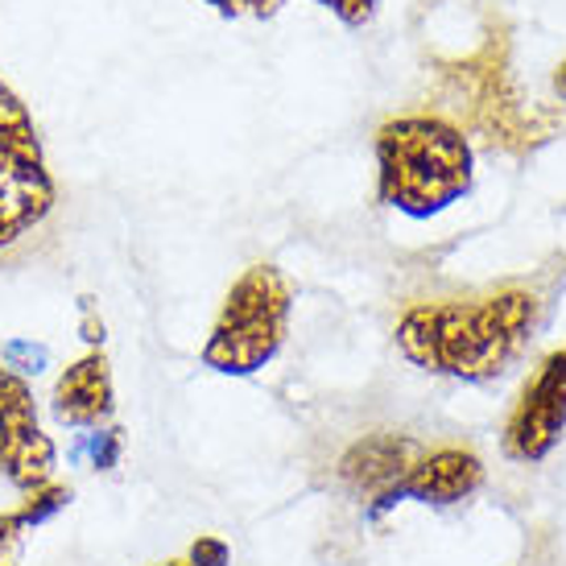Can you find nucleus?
<instances>
[{
	"mask_svg": "<svg viewBox=\"0 0 566 566\" xmlns=\"http://www.w3.org/2000/svg\"><path fill=\"white\" fill-rule=\"evenodd\" d=\"M83 331H87V339H92V344H99V339H104V323H95L92 315L83 318Z\"/></svg>",
	"mask_w": 566,
	"mask_h": 566,
	"instance_id": "nucleus-19",
	"label": "nucleus"
},
{
	"mask_svg": "<svg viewBox=\"0 0 566 566\" xmlns=\"http://www.w3.org/2000/svg\"><path fill=\"white\" fill-rule=\"evenodd\" d=\"M66 504H71V488L42 484V488H33V492H25V504L17 509V521L30 530V525H42V521H50L54 513H63Z\"/></svg>",
	"mask_w": 566,
	"mask_h": 566,
	"instance_id": "nucleus-11",
	"label": "nucleus"
},
{
	"mask_svg": "<svg viewBox=\"0 0 566 566\" xmlns=\"http://www.w3.org/2000/svg\"><path fill=\"white\" fill-rule=\"evenodd\" d=\"M418 459L422 447L409 434H368L339 459V480L360 496H389Z\"/></svg>",
	"mask_w": 566,
	"mask_h": 566,
	"instance_id": "nucleus-10",
	"label": "nucleus"
},
{
	"mask_svg": "<svg viewBox=\"0 0 566 566\" xmlns=\"http://www.w3.org/2000/svg\"><path fill=\"white\" fill-rule=\"evenodd\" d=\"M315 4H323L327 13L339 17L347 30H364V25H368V21L377 17V4H380V0H315Z\"/></svg>",
	"mask_w": 566,
	"mask_h": 566,
	"instance_id": "nucleus-15",
	"label": "nucleus"
},
{
	"mask_svg": "<svg viewBox=\"0 0 566 566\" xmlns=\"http://www.w3.org/2000/svg\"><path fill=\"white\" fill-rule=\"evenodd\" d=\"M0 364L13 368L17 377H38L50 364V352L46 344H33V339H9L0 347Z\"/></svg>",
	"mask_w": 566,
	"mask_h": 566,
	"instance_id": "nucleus-12",
	"label": "nucleus"
},
{
	"mask_svg": "<svg viewBox=\"0 0 566 566\" xmlns=\"http://www.w3.org/2000/svg\"><path fill=\"white\" fill-rule=\"evenodd\" d=\"M54 207L59 190L46 170L38 125L21 95L0 83V265L30 252Z\"/></svg>",
	"mask_w": 566,
	"mask_h": 566,
	"instance_id": "nucleus-4",
	"label": "nucleus"
},
{
	"mask_svg": "<svg viewBox=\"0 0 566 566\" xmlns=\"http://www.w3.org/2000/svg\"><path fill=\"white\" fill-rule=\"evenodd\" d=\"M50 409L63 426L87 430V426H104L116 409V389H112V364L104 352H92L63 368V377L54 380Z\"/></svg>",
	"mask_w": 566,
	"mask_h": 566,
	"instance_id": "nucleus-9",
	"label": "nucleus"
},
{
	"mask_svg": "<svg viewBox=\"0 0 566 566\" xmlns=\"http://www.w3.org/2000/svg\"><path fill=\"white\" fill-rule=\"evenodd\" d=\"M290 282L277 265L244 269L228 298L220 306V318L203 344V364L223 377H249L261 373L285 344L290 331Z\"/></svg>",
	"mask_w": 566,
	"mask_h": 566,
	"instance_id": "nucleus-5",
	"label": "nucleus"
},
{
	"mask_svg": "<svg viewBox=\"0 0 566 566\" xmlns=\"http://www.w3.org/2000/svg\"><path fill=\"white\" fill-rule=\"evenodd\" d=\"M566 434V347L551 352L525 380L517 409L504 426V455L542 463Z\"/></svg>",
	"mask_w": 566,
	"mask_h": 566,
	"instance_id": "nucleus-6",
	"label": "nucleus"
},
{
	"mask_svg": "<svg viewBox=\"0 0 566 566\" xmlns=\"http://www.w3.org/2000/svg\"><path fill=\"white\" fill-rule=\"evenodd\" d=\"M203 4H211L220 17H228V21H240V17H252V21H269V17L282 13L285 0H203Z\"/></svg>",
	"mask_w": 566,
	"mask_h": 566,
	"instance_id": "nucleus-13",
	"label": "nucleus"
},
{
	"mask_svg": "<svg viewBox=\"0 0 566 566\" xmlns=\"http://www.w3.org/2000/svg\"><path fill=\"white\" fill-rule=\"evenodd\" d=\"M228 558H232V551L223 546L220 537H199L187 554L190 566H228Z\"/></svg>",
	"mask_w": 566,
	"mask_h": 566,
	"instance_id": "nucleus-17",
	"label": "nucleus"
},
{
	"mask_svg": "<svg viewBox=\"0 0 566 566\" xmlns=\"http://www.w3.org/2000/svg\"><path fill=\"white\" fill-rule=\"evenodd\" d=\"M472 190V142L447 116H394L377 128V195L409 220H430Z\"/></svg>",
	"mask_w": 566,
	"mask_h": 566,
	"instance_id": "nucleus-3",
	"label": "nucleus"
},
{
	"mask_svg": "<svg viewBox=\"0 0 566 566\" xmlns=\"http://www.w3.org/2000/svg\"><path fill=\"white\" fill-rule=\"evenodd\" d=\"M120 447H125V434L112 426V430H104V434H95L92 442V459L99 472H112L116 468V459H120Z\"/></svg>",
	"mask_w": 566,
	"mask_h": 566,
	"instance_id": "nucleus-16",
	"label": "nucleus"
},
{
	"mask_svg": "<svg viewBox=\"0 0 566 566\" xmlns=\"http://www.w3.org/2000/svg\"><path fill=\"white\" fill-rule=\"evenodd\" d=\"M509 25L501 17H488L484 38L468 59H439V99L455 112L463 128H472L484 145L504 154H530L537 145L554 142L566 128L558 108H530L521 104L513 75H509Z\"/></svg>",
	"mask_w": 566,
	"mask_h": 566,
	"instance_id": "nucleus-2",
	"label": "nucleus"
},
{
	"mask_svg": "<svg viewBox=\"0 0 566 566\" xmlns=\"http://www.w3.org/2000/svg\"><path fill=\"white\" fill-rule=\"evenodd\" d=\"M0 472L21 492L50 484L54 475V442L38 430L30 385L4 364H0Z\"/></svg>",
	"mask_w": 566,
	"mask_h": 566,
	"instance_id": "nucleus-7",
	"label": "nucleus"
},
{
	"mask_svg": "<svg viewBox=\"0 0 566 566\" xmlns=\"http://www.w3.org/2000/svg\"><path fill=\"white\" fill-rule=\"evenodd\" d=\"M480 484H484V463L463 447H442V451H430V455L418 459L406 480L389 496H380L377 509H389L397 501L459 504L472 492H480Z\"/></svg>",
	"mask_w": 566,
	"mask_h": 566,
	"instance_id": "nucleus-8",
	"label": "nucleus"
},
{
	"mask_svg": "<svg viewBox=\"0 0 566 566\" xmlns=\"http://www.w3.org/2000/svg\"><path fill=\"white\" fill-rule=\"evenodd\" d=\"M25 558V525L17 513H0V566H21Z\"/></svg>",
	"mask_w": 566,
	"mask_h": 566,
	"instance_id": "nucleus-14",
	"label": "nucleus"
},
{
	"mask_svg": "<svg viewBox=\"0 0 566 566\" xmlns=\"http://www.w3.org/2000/svg\"><path fill=\"white\" fill-rule=\"evenodd\" d=\"M551 87H554V95L566 104V59L558 66H554V80H551Z\"/></svg>",
	"mask_w": 566,
	"mask_h": 566,
	"instance_id": "nucleus-18",
	"label": "nucleus"
},
{
	"mask_svg": "<svg viewBox=\"0 0 566 566\" xmlns=\"http://www.w3.org/2000/svg\"><path fill=\"white\" fill-rule=\"evenodd\" d=\"M537 327V294L504 285L484 298L418 302L397 323L409 364L459 380H492L517 360Z\"/></svg>",
	"mask_w": 566,
	"mask_h": 566,
	"instance_id": "nucleus-1",
	"label": "nucleus"
}]
</instances>
